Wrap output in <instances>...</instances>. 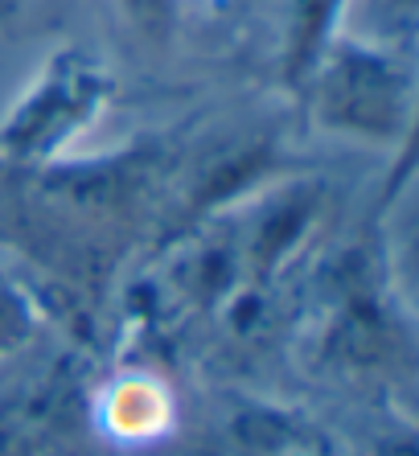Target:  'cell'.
<instances>
[{
	"instance_id": "cell-1",
	"label": "cell",
	"mask_w": 419,
	"mask_h": 456,
	"mask_svg": "<svg viewBox=\"0 0 419 456\" xmlns=\"http://www.w3.org/2000/svg\"><path fill=\"white\" fill-rule=\"evenodd\" d=\"M177 169L173 140L74 160L0 157V255L25 267L53 317L91 325L119 267L157 234Z\"/></svg>"
},
{
	"instance_id": "cell-2",
	"label": "cell",
	"mask_w": 419,
	"mask_h": 456,
	"mask_svg": "<svg viewBox=\"0 0 419 456\" xmlns=\"http://www.w3.org/2000/svg\"><path fill=\"white\" fill-rule=\"evenodd\" d=\"M94 382L74 350L37 346L0 374V456H94Z\"/></svg>"
},
{
	"instance_id": "cell-3",
	"label": "cell",
	"mask_w": 419,
	"mask_h": 456,
	"mask_svg": "<svg viewBox=\"0 0 419 456\" xmlns=\"http://www.w3.org/2000/svg\"><path fill=\"white\" fill-rule=\"evenodd\" d=\"M316 124L370 144H390L411 127V70L366 42H329L308 75Z\"/></svg>"
},
{
	"instance_id": "cell-4",
	"label": "cell",
	"mask_w": 419,
	"mask_h": 456,
	"mask_svg": "<svg viewBox=\"0 0 419 456\" xmlns=\"http://www.w3.org/2000/svg\"><path fill=\"white\" fill-rule=\"evenodd\" d=\"M111 99V78L86 50L66 45L50 53L9 116L0 119V157L4 160H53L99 119Z\"/></svg>"
},
{
	"instance_id": "cell-5",
	"label": "cell",
	"mask_w": 419,
	"mask_h": 456,
	"mask_svg": "<svg viewBox=\"0 0 419 456\" xmlns=\"http://www.w3.org/2000/svg\"><path fill=\"white\" fill-rule=\"evenodd\" d=\"M378 255L357 247L341 259L333 276V313L321 333V354L341 370L411 374V330L390 292L382 297Z\"/></svg>"
},
{
	"instance_id": "cell-6",
	"label": "cell",
	"mask_w": 419,
	"mask_h": 456,
	"mask_svg": "<svg viewBox=\"0 0 419 456\" xmlns=\"http://www.w3.org/2000/svg\"><path fill=\"white\" fill-rule=\"evenodd\" d=\"M231 456H349L325 424L313 415L267 399H247L226 419Z\"/></svg>"
},
{
	"instance_id": "cell-7",
	"label": "cell",
	"mask_w": 419,
	"mask_h": 456,
	"mask_svg": "<svg viewBox=\"0 0 419 456\" xmlns=\"http://www.w3.org/2000/svg\"><path fill=\"white\" fill-rule=\"evenodd\" d=\"M53 305L9 255H0V374H9L45 341Z\"/></svg>"
},
{
	"instance_id": "cell-8",
	"label": "cell",
	"mask_w": 419,
	"mask_h": 456,
	"mask_svg": "<svg viewBox=\"0 0 419 456\" xmlns=\"http://www.w3.org/2000/svg\"><path fill=\"white\" fill-rule=\"evenodd\" d=\"M119 17L132 25L140 42L148 45H168L177 33V17H181V0H116Z\"/></svg>"
},
{
	"instance_id": "cell-9",
	"label": "cell",
	"mask_w": 419,
	"mask_h": 456,
	"mask_svg": "<svg viewBox=\"0 0 419 456\" xmlns=\"http://www.w3.org/2000/svg\"><path fill=\"white\" fill-rule=\"evenodd\" d=\"M0 9H4V17H9V12L17 9V0H0Z\"/></svg>"
},
{
	"instance_id": "cell-10",
	"label": "cell",
	"mask_w": 419,
	"mask_h": 456,
	"mask_svg": "<svg viewBox=\"0 0 419 456\" xmlns=\"http://www.w3.org/2000/svg\"><path fill=\"white\" fill-rule=\"evenodd\" d=\"M0 21H4V12H0Z\"/></svg>"
}]
</instances>
